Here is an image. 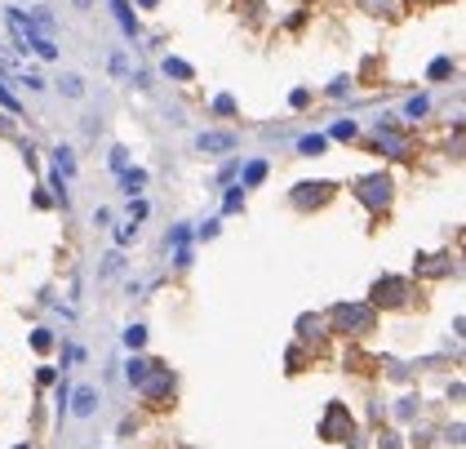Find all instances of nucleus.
<instances>
[{"label": "nucleus", "instance_id": "nucleus-16", "mask_svg": "<svg viewBox=\"0 0 466 449\" xmlns=\"http://www.w3.org/2000/svg\"><path fill=\"white\" fill-rule=\"evenodd\" d=\"M115 13H120V27L125 31H138V18H133V9H129V0H111Z\"/></svg>", "mask_w": 466, "mask_h": 449}, {"label": "nucleus", "instance_id": "nucleus-26", "mask_svg": "<svg viewBox=\"0 0 466 449\" xmlns=\"http://www.w3.org/2000/svg\"><path fill=\"white\" fill-rule=\"evenodd\" d=\"M448 72H453V62H448V58H440V62H431V80H444Z\"/></svg>", "mask_w": 466, "mask_h": 449}, {"label": "nucleus", "instance_id": "nucleus-21", "mask_svg": "<svg viewBox=\"0 0 466 449\" xmlns=\"http://www.w3.org/2000/svg\"><path fill=\"white\" fill-rule=\"evenodd\" d=\"M31 347H36L40 356H45V352H54V334H49V329H36V334H31Z\"/></svg>", "mask_w": 466, "mask_h": 449}, {"label": "nucleus", "instance_id": "nucleus-22", "mask_svg": "<svg viewBox=\"0 0 466 449\" xmlns=\"http://www.w3.org/2000/svg\"><path fill=\"white\" fill-rule=\"evenodd\" d=\"M329 134H333V138H342V143H351V138H356V121H338V125L329 129Z\"/></svg>", "mask_w": 466, "mask_h": 449}, {"label": "nucleus", "instance_id": "nucleus-18", "mask_svg": "<svg viewBox=\"0 0 466 449\" xmlns=\"http://www.w3.org/2000/svg\"><path fill=\"white\" fill-rule=\"evenodd\" d=\"M142 343H147V329H142V325H129V329H125V347H129V352H138Z\"/></svg>", "mask_w": 466, "mask_h": 449}, {"label": "nucleus", "instance_id": "nucleus-6", "mask_svg": "<svg viewBox=\"0 0 466 449\" xmlns=\"http://www.w3.org/2000/svg\"><path fill=\"white\" fill-rule=\"evenodd\" d=\"M377 152L382 156H391V160H413V138L404 134V129H395V125H377Z\"/></svg>", "mask_w": 466, "mask_h": 449}, {"label": "nucleus", "instance_id": "nucleus-12", "mask_svg": "<svg viewBox=\"0 0 466 449\" xmlns=\"http://www.w3.org/2000/svg\"><path fill=\"white\" fill-rule=\"evenodd\" d=\"M262 178H266V160H249V165H244V178H240V187L249 192V187H258Z\"/></svg>", "mask_w": 466, "mask_h": 449}, {"label": "nucleus", "instance_id": "nucleus-3", "mask_svg": "<svg viewBox=\"0 0 466 449\" xmlns=\"http://www.w3.org/2000/svg\"><path fill=\"white\" fill-rule=\"evenodd\" d=\"M413 298H418V294H413L409 276H382V280H373V289H369V307L395 311V307H409Z\"/></svg>", "mask_w": 466, "mask_h": 449}, {"label": "nucleus", "instance_id": "nucleus-31", "mask_svg": "<svg viewBox=\"0 0 466 449\" xmlns=\"http://www.w3.org/2000/svg\"><path fill=\"white\" fill-rule=\"evenodd\" d=\"M0 103H5V107H9V111H18V98H13V94H9V89H5V85H0Z\"/></svg>", "mask_w": 466, "mask_h": 449}, {"label": "nucleus", "instance_id": "nucleus-15", "mask_svg": "<svg viewBox=\"0 0 466 449\" xmlns=\"http://www.w3.org/2000/svg\"><path fill=\"white\" fill-rule=\"evenodd\" d=\"M297 152H302V156H320V152H324V138H320V134L297 138Z\"/></svg>", "mask_w": 466, "mask_h": 449}, {"label": "nucleus", "instance_id": "nucleus-33", "mask_svg": "<svg viewBox=\"0 0 466 449\" xmlns=\"http://www.w3.org/2000/svg\"><path fill=\"white\" fill-rule=\"evenodd\" d=\"M62 89L72 94V98H80V80H76V76H67V80H62Z\"/></svg>", "mask_w": 466, "mask_h": 449}, {"label": "nucleus", "instance_id": "nucleus-1", "mask_svg": "<svg viewBox=\"0 0 466 449\" xmlns=\"http://www.w3.org/2000/svg\"><path fill=\"white\" fill-rule=\"evenodd\" d=\"M329 334H342V338H364V334H373V325H377V307L369 303H338V307H329Z\"/></svg>", "mask_w": 466, "mask_h": 449}, {"label": "nucleus", "instance_id": "nucleus-2", "mask_svg": "<svg viewBox=\"0 0 466 449\" xmlns=\"http://www.w3.org/2000/svg\"><path fill=\"white\" fill-rule=\"evenodd\" d=\"M356 201L373 214V218H382V214L391 209V201H395V182H391V174H364V178H356Z\"/></svg>", "mask_w": 466, "mask_h": 449}, {"label": "nucleus", "instance_id": "nucleus-34", "mask_svg": "<svg viewBox=\"0 0 466 449\" xmlns=\"http://www.w3.org/2000/svg\"><path fill=\"white\" fill-rule=\"evenodd\" d=\"M382 449H399V440L391 436V431H387V436H382Z\"/></svg>", "mask_w": 466, "mask_h": 449}, {"label": "nucleus", "instance_id": "nucleus-9", "mask_svg": "<svg viewBox=\"0 0 466 449\" xmlns=\"http://www.w3.org/2000/svg\"><path fill=\"white\" fill-rule=\"evenodd\" d=\"M324 338H329V321H324V316H297V343H302V347L315 352Z\"/></svg>", "mask_w": 466, "mask_h": 449}, {"label": "nucleus", "instance_id": "nucleus-13", "mask_svg": "<svg viewBox=\"0 0 466 449\" xmlns=\"http://www.w3.org/2000/svg\"><path fill=\"white\" fill-rule=\"evenodd\" d=\"M231 143H236L231 134H200V152H227Z\"/></svg>", "mask_w": 466, "mask_h": 449}, {"label": "nucleus", "instance_id": "nucleus-4", "mask_svg": "<svg viewBox=\"0 0 466 449\" xmlns=\"http://www.w3.org/2000/svg\"><path fill=\"white\" fill-rule=\"evenodd\" d=\"M320 440H329V445H342V440H351L356 436V418H351V409H346L342 401H333L329 409H324V418H320Z\"/></svg>", "mask_w": 466, "mask_h": 449}, {"label": "nucleus", "instance_id": "nucleus-14", "mask_svg": "<svg viewBox=\"0 0 466 449\" xmlns=\"http://www.w3.org/2000/svg\"><path fill=\"white\" fill-rule=\"evenodd\" d=\"M147 370H152V360H138V356H133V360L125 365V378L133 382V387H142V378H147Z\"/></svg>", "mask_w": 466, "mask_h": 449}, {"label": "nucleus", "instance_id": "nucleus-32", "mask_svg": "<svg viewBox=\"0 0 466 449\" xmlns=\"http://www.w3.org/2000/svg\"><path fill=\"white\" fill-rule=\"evenodd\" d=\"M289 103H293V107H307V103H311V94H307V89H293Z\"/></svg>", "mask_w": 466, "mask_h": 449}, {"label": "nucleus", "instance_id": "nucleus-27", "mask_svg": "<svg viewBox=\"0 0 466 449\" xmlns=\"http://www.w3.org/2000/svg\"><path fill=\"white\" fill-rule=\"evenodd\" d=\"M54 156H58V170H62V174H72V170H76V160H72V152H67V147H58Z\"/></svg>", "mask_w": 466, "mask_h": 449}, {"label": "nucleus", "instance_id": "nucleus-29", "mask_svg": "<svg viewBox=\"0 0 466 449\" xmlns=\"http://www.w3.org/2000/svg\"><path fill=\"white\" fill-rule=\"evenodd\" d=\"M213 111H222V116H231V111H236V98H227V94H222V98H218V103H213Z\"/></svg>", "mask_w": 466, "mask_h": 449}, {"label": "nucleus", "instance_id": "nucleus-7", "mask_svg": "<svg viewBox=\"0 0 466 449\" xmlns=\"http://www.w3.org/2000/svg\"><path fill=\"white\" fill-rule=\"evenodd\" d=\"M333 196H338V187L324 182V178H315V182H297V187H293V205L297 209H320V205L333 201Z\"/></svg>", "mask_w": 466, "mask_h": 449}, {"label": "nucleus", "instance_id": "nucleus-36", "mask_svg": "<svg viewBox=\"0 0 466 449\" xmlns=\"http://www.w3.org/2000/svg\"><path fill=\"white\" fill-rule=\"evenodd\" d=\"M76 5H80V9H89V0H76Z\"/></svg>", "mask_w": 466, "mask_h": 449}, {"label": "nucleus", "instance_id": "nucleus-11", "mask_svg": "<svg viewBox=\"0 0 466 449\" xmlns=\"http://www.w3.org/2000/svg\"><path fill=\"white\" fill-rule=\"evenodd\" d=\"M307 360H311V356H307V347H302V343H293V347H289V356H285V370H289V374H302V370H307Z\"/></svg>", "mask_w": 466, "mask_h": 449}, {"label": "nucleus", "instance_id": "nucleus-37", "mask_svg": "<svg viewBox=\"0 0 466 449\" xmlns=\"http://www.w3.org/2000/svg\"><path fill=\"white\" fill-rule=\"evenodd\" d=\"M13 449H31V445H13Z\"/></svg>", "mask_w": 466, "mask_h": 449}, {"label": "nucleus", "instance_id": "nucleus-30", "mask_svg": "<svg viewBox=\"0 0 466 449\" xmlns=\"http://www.w3.org/2000/svg\"><path fill=\"white\" fill-rule=\"evenodd\" d=\"M31 45H36V54H40V58H54V54H58V49L49 45V40H31Z\"/></svg>", "mask_w": 466, "mask_h": 449}, {"label": "nucleus", "instance_id": "nucleus-20", "mask_svg": "<svg viewBox=\"0 0 466 449\" xmlns=\"http://www.w3.org/2000/svg\"><path fill=\"white\" fill-rule=\"evenodd\" d=\"M222 209H227V214H240V209H244V187H231L227 201H222Z\"/></svg>", "mask_w": 466, "mask_h": 449}, {"label": "nucleus", "instance_id": "nucleus-19", "mask_svg": "<svg viewBox=\"0 0 466 449\" xmlns=\"http://www.w3.org/2000/svg\"><path fill=\"white\" fill-rule=\"evenodd\" d=\"M164 72H169L174 80H191V67H187L182 58H164Z\"/></svg>", "mask_w": 466, "mask_h": 449}, {"label": "nucleus", "instance_id": "nucleus-25", "mask_svg": "<svg viewBox=\"0 0 466 449\" xmlns=\"http://www.w3.org/2000/svg\"><path fill=\"white\" fill-rule=\"evenodd\" d=\"M36 382H40V387H49V382H58V370H54V365H40V370H36Z\"/></svg>", "mask_w": 466, "mask_h": 449}, {"label": "nucleus", "instance_id": "nucleus-10", "mask_svg": "<svg viewBox=\"0 0 466 449\" xmlns=\"http://www.w3.org/2000/svg\"><path fill=\"white\" fill-rule=\"evenodd\" d=\"M67 401H72V414H80V418H89V414L98 409V387H76L72 396H67Z\"/></svg>", "mask_w": 466, "mask_h": 449}, {"label": "nucleus", "instance_id": "nucleus-17", "mask_svg": "<svg viewBox=\"0 0 466 449\" xmlns=\"http://www.w3.org/2000/svg\"><path fill=\"white\" fill-rule=\"evenodd\" d=\"M120 178H125V187H129V196L147 187V174H142V170H120Z\"/></svg>", "mask_w": 466, "mask_h": 449}, {"label": "nucleus", "instance_id": "nucleus-5", "mask_svg": "<svg viewBox=\"0 0 466 449\" xmlns=\"http://www.w3.org/2000/svg\"><path fill=\"white\" fill-rule=\"evenodd\" d=\"M138 392L147 396V405H152V409H164V405H169V396H174V370H169V365H160V360H152V370H147Z\"/></svg>", "mask_w": 466, "mask_h": 449}, {"label": "nucleus", "instance_id": "nucleus-8", "mask_svg": "<svg viewBox=\"0 0 466 449\" xmlns=\"http://www.w3.org/2000/svg\"><path fill=\"white\" fill-rule=\"evenodd\" d=\"M413 272H418L422 280H440V276H448V272H458V262H453V254H418Z\"/></svg>", "mask_w": 466, "mask_h": 449}, {"label": "nucleus", "instance_id": "nucleus-24", "mask_svg": "<svg viewBox=\"0 0 466 449\" xmlns=\"http://www.w3.org/2000/svg\"><path fill=\"white\" fill-rule=\"evenodd\" d=\"M187 240H191L187 227H174V231H169V245H174V249H187Z\"/></svg>", "mask_w": 466, "mask_h": 449}, {"label": "nucleus", "instance_id": "nucleus-28", "mask_svg": "<svg viewBox=\"0 0 466 449\" xmlns=\"http://www.w3.org/2000/svg\"><path fill=\"white\" fill-rule=\"evenodd\" d=\"M133 236H138V223H125L120 231H115V240H120V245H129Z\"/></svg>", "mask_w": 466, "mask_h": 449}, {"label": "nucleus", "instance_id": "nucleus-35", "mask_svg": "<svg viewBox=\"0 0 466 449\" xmlns=\"http://www.w3.org/2000/svg\"><path fill=\"white\" fill-rule=\"evenodd\" d=\"M138 5H142V9H152V5H160V0H138Z\"/></svg>", "mask_w": 466, "mask_h": 449}, {"label": "nucleus", "instance_id": "nucleus-23", "mask_svg": "<svg viewBox=\"0 0 466 449\" xmlns=\"http://www.w3.org/2000/svg\"><path fill=\"white\" fill-rule=\"evenodd\" d=\"M426 107H431L426 98H413V103L404 107V116H409V121H418V116H426Z\"/></svg>", "mask_w": 466, "mask_h": 449}]
</instances>
